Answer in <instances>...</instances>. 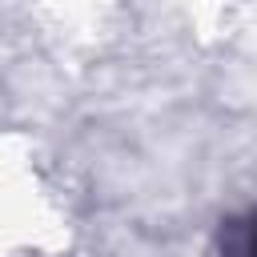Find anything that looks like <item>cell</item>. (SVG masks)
<instances>
[{
  "mask_svg": "<svg viewBox=\"0 0 257 257\" xmlns=\"http://www.w3.org/2000/svg\"><path fill=\"white\" fill-rule=\"evenodd\" d=\"M245 257H257V233H249V241H245Z\"/></svg>",
  "mask_w": 257,
  "mask_h": 257,
  "instance_id": "1",
  "label": "cell"
}]
</instances>
